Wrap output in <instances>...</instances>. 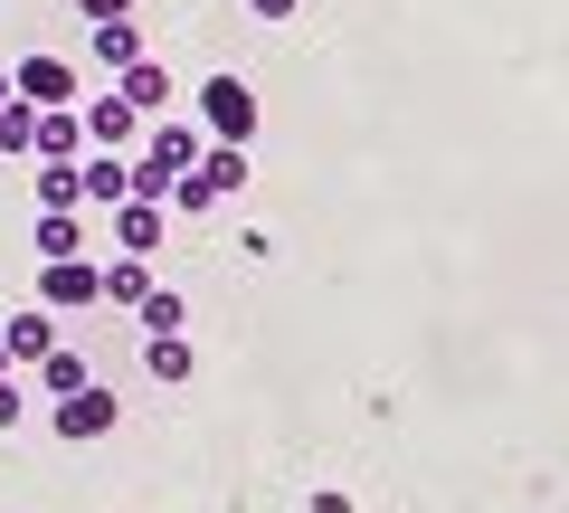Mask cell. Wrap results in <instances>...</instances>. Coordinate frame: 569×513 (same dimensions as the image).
Listing matches in <instances>:
<instances>
[{"label": "cell", "instance_id": "6da1fadb", "mask_svg": "<svg viewBox=\"0 0 569 513\" xmlns=\"http://www.w3.org/2000/svg\"><path fill=\"white\" fill-rule=\"evenodd\" d=\"M200 124L219 134V144H247V134H257V96H247V77H209L200 86Z\"/></svg>", "mask_w": 569, "mask_h": 513}, {"label": "cell", "instance_id": "7a4b0ae2", "mask_svg": "<svg viewBox=\"0 0 569 513\" xmlns=\"http://www.w3.org/2000/svg\"><path fill=\"white\" fill-rule=\"evenodd\" d=\"M39 295H48V305H104V267H86V257H48Z\"/></svg>", "mask_w": 569, "mask_h": 513}, {"label": "cell", "instance_id": "3957f363", "mask_svg": "<svg viewBox=\"0 0 569 513\" xmlns=\"http://www.w3.org/2000/svg\"><path fill=\"white\" fill-rule=\"evenodd\" d=\"M114 418H123V410H114V391H96V381L58 399V437H104Z\"/></svg>", "mask_w": 569, "mask_h": 513}, {"label": "cell", "instance_id": "277c9868", "mask_svg": "<svg viewBox=\"0 0 569 513\" xmlns=\"http://www.w3.org/2000/svg\"><path fill=\"white\" fill-rule=\"evenodd\" d=\"M86 144H104V152H123V144H133V134H142V115H133V105H123V96H104V105H86Z\"/></svg>", "mask_w": 569, "mask_h": 513}, {"label": "cell", "instance_id": "5b68a950", "mask_svg": "<svg viewBox=\"0 0 569 513\" xmlns=\"http://www.w3.org/2000/svg\"><path fill=\"white\" fill-rule=\"evenodd\" d=\"M190 181H200L209 200H219V190H247V152H238V144H219V152H200V162H190Z\"/></svg>", "mask_w": 569, "mask_h": 513}, {"label": "cell", "instance_id": "8992f818", "mask_svg": "<svg viewBox=\"0 0 569 513\" xmlns=\"http://www.w3.org/2000/svg\"><path fill=\"white\" fill-rule=\"evenodd\" d=\"M20 96H29V105H67V96H77L67 58H29V67H20Z\"/></svg>", "mask_w": 569, "mask_h": 513}, {"label": "cell", "instance_id": "52a82bcc", "mask_svg": "<svg viewBox=\"0 0 569 513\" xmlns=\"http://www.w3.org/2000/svg\"><path fill=\"white\" fill-rule=\"evenodd\" d=\"M114 77H123V86H114V96H123V105H133V115H152V105H162V96H171V77H162V67H152V58H133V67H114Z\"/></svg>", "mask_w": 569, "mask_h": 513}, {"label": "cell", "instance_id": "ba28073f", "mask_svg": "<svg viewBox=\"0 0 569 513\" xmlns=\"http://www.w3.org/2000/svg\"><path fill=\"white\" fill-rule=\"evenodd\" d=\"M114 238H123V247L142 257V247L162 238V200H114Z\"/></svg>", "mask_w": 569, "mask_h": 513}, {"label": "cell", "instance_id": "9c48e42d", "mask_svg": "<svg viewBox=\"0 0 569 513\" xmlns=\"http://www.w3.org/2000/svg\"><path fill=\"white\" fill-rule=\"evenodd\" d=\"M77 190H86V200H104V209H114V200H133V171H123L114 152H104V162H86V171H77Z\"/></svg>", "mask_w": 569, "mask_h": 513}, {"label": "cell", "instance_id": "30bf717a", "mask_svg": "<svg viewBox=\"0 0 569 513\" xmlns=\"http://www.w3.org/2000/svg\"><path fill=\"white\" fill-rule=\"evenodd\" d=\"M0 343H10V362H39V352H58V324H48V314H20Z\"/></svg>", "mask_w": 569, "mask_h": 513}, {"label": "cell", "instance_id": "8fae6325", "mask_svg": "<svg viewBox=\"0 0 569 513\" xmlns=\"http://www.w3.org/2000/svg\"><path fill=\"white\" fill-rule=\"evenodd\" d=\"M142 362H152V381H190V333H152Z\"/></svg>", "mask_w": 569, "mask_h": 513}, {"label": "cell", "instance_id": "7c38bea8", "mask_svg": "<svg viewBox=\"0 0 569 513\" xmlns=\"http://www.w3.org/2000/svg\"><path fill=\"white\" fill-rule=\"evenodd\" d=\"M29 371H39V391H48V399L86 391V362H77V352H39V362H29Z\"/></svg>", "mask_w": 569, "mask_h": 513}, {"label": "cell", "instance_id": "4fadbf2b", "mask_svg": "<svg viewBox=\"0 0 569 513\" xmlns=\"http://www.w3.org/2000/svg\"><path fill=\"white\" fill-rule=\"evenodd\" d=\"M133 314H142V333H181V324H190V305H181L171 286H152V295H142Z\"/></svg>", "mask_w": 569, "mask_h": 513}, {"label": "cell", "instance_id": "5bb4252c", "mask_svg": "<svg viewBox=\"0 0 569 513\" xmlns=\"http://www.w3.org/2000/svg\"><path fill=\"white\" fill-rule=\"evenodd\" d=\"M96 58H104V67H133V58H142L133 20H96Z\"/></svg>", "mask_w": 569, "mask_h": 513}, {"label": "cell", "instance_id": "9a60e30c", "mask_svg": "<svg viewBox=\"0 0 569 513\" xmlns=\"http://www.w3.org/2000/svg\"><path fill=\"white\" fill-rule=\"evenodd\" d=\"M152 295V276H142V257H123V267H104V305H142Z\"/></svg>", "mask_w": 569, "mask_h": 513}, {"label": "cell", "instance_id": "2e32d148", "mask_svg": "<svg viewBox=\"0 0 569 513\" xmlns=\"http://www.w3.org/2000/svg\"><path fill=\"white\" fill-rule=\"evenodd\" d=\"M39 257H77V219H67V209L39 219Z\"/></svg>", "mask_w": 569, "mask_h": 513}, {"label": "cell", "instance_id": "e0dca14e", "mask_svg": "<svg viewBox=\"0 0 569 513\" xmlns=\"http://www.w3.org/2000/svg\"><path fill=\"white\" fill-rule=\"evenodd\" d=\"M39 200H48V209H77L86 190H77V171H58V162H48V171H39Z\"/></svg>", "mask_w": 569, "mask_h": 513}, {"label": "cell", "instance_id": "ac0fdd59", "mask_svg": "<svg viewBox=\"0 0 569 513\" xmlns=\"http://www.w3.org/2000/svg\"><path fill=\"white\" fill-rule=\"evenodd\" d=\"M86 20H133V0H86Z\"/></svg>", "mask_w": 569, "mask_h": 513}, {"label": "cell", "instance_id": "d6986e66", "mask_svg": "<svg viewBox=\"0 0 569 513\" xmlns=\"http://www.w3.org/2000/svg\"><path fill=\"white\" fill-rule=\"evenodd\" d=\"M10 418H20V391H10V371H0V428H10Z\"/></svg>", "mask_w": 569, "mask_h": 513}, {"label": "cell", "instance_id": "ffe728a7", "mask_svg": "<svg viewBox=\"0 0 569 513\" xmlns=\"http://www.w3.org/2000/svg\"><path fill=\"white\" fill-rule=\"evenodd\" d=\"M247 10H257V20H284V10H295V0H247Z\"/></svg>", "mask_w": 569, "mask_h": 513}, {"label": "cell", "instance_id": "44dd1931", "mask_svg": "<svg viewBox=\"0 0 569 513\" xmlns=\"http://www.w3.org/2000/svg\"><path fill=\"white\" fill-rule=\"evenodd\" d=\"M313 513H351V504H342V494H313Z\"/></svg>", "mask_w": 569, "mask_h": 513}, {"label": "cell", "instance_id": "7402d4cb", "mask_svg": "<svg viewBox=\"0 0 569 513\" xmlns=\"http://www.w3.org/2000/svg\"><path fill=\"white\" fill-rule=\"evenodd\" d=\"M0 371H10V343H0Z\"/></svg>", "mask_w": 569, "mask_h": 513}, {"label": "cell", "instance_id": "603a6c76", "mask_svg": "<svg viewBox=\"0 0 569 513\" xmlns=\"http://www.w3.org/2000/svg\"><path fill=\"white\" fill-rule=\"evenodd\" d=\"M0 105H10V86H0Z\"/></svg>", "mask_w": 569, "mask_h": 513}]
</instances>
